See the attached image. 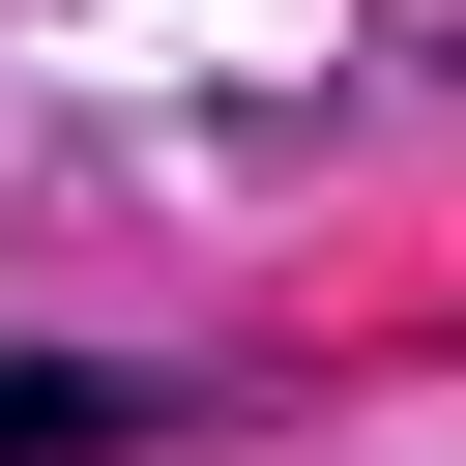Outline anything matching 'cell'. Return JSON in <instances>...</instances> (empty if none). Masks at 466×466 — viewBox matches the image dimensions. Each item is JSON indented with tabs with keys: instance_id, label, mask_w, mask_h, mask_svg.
I'll return each instance as SVG.
<instances>
[{
	"instance_id": "1",
	"label": "cell",
	"mask_w": 466,
	"mask_h": 466,
	"mask_svg": "<svg viewBox=\"0 0 466 466\" xmlns=\"http://www.w3.org/2000/svg\"><path fill=\"white\" fill-rule=\"evenodd\" d=\"M116 437H175V379H116V350H0V466H116Z\"/></svg>"
}]
</instances>
